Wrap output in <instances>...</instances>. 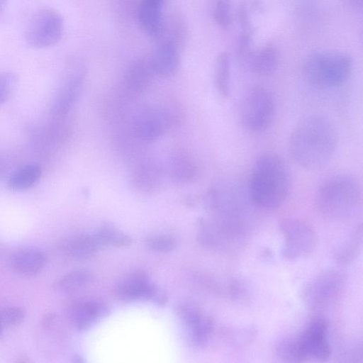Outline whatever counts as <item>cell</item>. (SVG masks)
<instances>
[{"label": "cell", "mask_w": 363, "mask_h": 363, "mask_svg": "<svg viewBox=\"0 0 363 363\" xmlns=\"http://www.w3.org/2000/svg\"><path fill=\"white\" fill-rule=\"evenodd\" d=\"M337 133L327 117L311 114L294 127L289 141V152L301 167L315 169L333 157L337 145Z\"/></svg>", "instance_id": "6da1fadb"}, {"label": "cell", "mask_w": 363, "mask_h": 363, "mask_svg": "<svg viewBox=\"0 0 363 363\" xmlns=\"http://www.w3.org/2000/svg\"><path fill=\"white\" fill-rule=\"evenodd\" d=\"M291 179L284 160L277 153L268 152L255 160L249 181V196L257 206L272 209L286 199Z\"/></svg>", "instance_id": "7a4b0ae2"}, {"label": "cell", "mask_w": 363, "mask_h": 363, "mask_svg": "<svg viewBox=\"0 0 363 363\" xmlns=\"http://www.w3.org/2000/svg\"><path fill=\"white\" fill-rule=\"evenodd\" d=\"M362 190L358 179L347 173L330 176L320 186L315 196L318 210L330 217H342L351 213L361 201Z\"/></svg>", "instance_id": "3957f363"}, {"label": "cell", "mask_w": 363, "mask_h": 363, "mask_svg": "<svg viewBox=\"0 0 363 363\" xmlns=\"http://www.w3.org/2000/svg\"><path fill=\"white\" fill-rule=\"evenodd\" d=\"M352 62L345 53L335 51L316 52L304 61L306 81L318 89H330L344 84L349 78Z\"/></svg>", "instance_id": "277c9868"}, {"label": "cell", "mask_w": 363, "mask_h": 363, "mask_svg": "<svg viewBox=\"0 0 363 363\" xmlns=\"http://www.w3.org/2000/svg\"><path fill=\"white\" fill-rule=\"evenodd\" d=\"M275 115V101L264 86H255L244 96L240 106V119L246 128L262 132L272 124Z\"/></svg>", "instance_id": "5b68a950"}, {"label": "cell", "mask_w": 363, "mask_h": 363, "mask_svg": "<svg viewBox=\"0 0 363 363\" xmlns=\"http://www.w3.org/2000/svg\"><path fill=\"white\" fill-rule=\"evenodd\" d=\"M64 32L61 14L51 8L37 11L31 18L25 33L26 43L35 49L50 48L57 44Z\"/></svg>", "instance_id": "8992f818"}, {"label": "cell", "mask_w": 363, "mask_h": 363, "mask_svg": "<svg viewBox=\"0 0 363 363\" xmlns=\"http://www.w3.org/2000/svg\"><path fill=\"white\" fill-rule=\"evenodd\" d=\"M284 242L281 255L288 259H296L311 254L316 247L318 238L306 222L295 218L283 219L279 224Z\"/></svg>", "instance_id": "52a82bcc"}, {"label": "cell", "mask_w": 363, "mask_h": 363, "mask_svg": "<svg viewBox=\"0 0 363 363\" xmlns=\"http://www.w3.org/2000/svg\"><path fill=\"white\" fill-rule=\"evenodd\" d=\"M346 277L340 270H325L311 279L303 289V301L313 308H323L331 304L344 289Z\"/></svg>", "instance_id": "ba28073f"}, {"label": "cell", "mask_w": 363, "mask_h": 363, "mask_svg": "<svg viewBox=\"0 0 363 363\" xmlns=\"http://www.w3.org/2000/svg\"><path fill=\"white\" fill-rule=\"evenodd\" d=\"M86 74V65L82 58L73 57L67 62L52 104L53 114L58 117L67 114L77 98Z\"/></svg>", "instance_id": "9c48e42d"}, {"label": "cell", "mask_w": 363, "mask_h": 363, "mask_svg": "<svg viewBox=\"0 0 363 363\" xmlns=\"http://www.w3.org/2000/svg\"><path fill=\"white\" fill-rule=\"evenodd\" d=\"M114 293L118 299L125 302L145 300L162 306L167 301L166 294L151 283L147 273L140 269L123 278L116 286Z\"/></svg>", "instance_id": "30bf717a"}, {"label": "cell", "mask_w": 363, "mask_h": 363, "mask_svg": "<svg viewBox=\"0 0 363 363\" xmlns=\"http://www.w3.org/2000/svg\"><path fill=\"white\" fill-rule=\"evenodd\" d=\"M328 331V321L323 317H316L297 336L301 361H325L330 357L332 351Z\"/></svg>", "instance_id": "8fae6325"}, {"label": "cell", "mask_w": 363, "mask_h": 363, "mask_svg": "<svg viewBox=\"0 0 363 363\" xmlns=\"http://www.w3.org/2000/svg\"><path fill=\"white\" fill-rule=\"evenodd\" d=\"M167 115L160 108L150 107L140 111L133 121V132L136 138L145 142L156 140L167 130Z\"/></svg>", "instance_id": "7c38bea8"}, {"label": "cell", "mask_w": 363, "mask_h": 363, "mask_svg": "<svg viewBox=\"0 0 363 363\" xmlns=\"http://www.w3.org/2000/svg\"><path fill=\"white\" fill-rule=\"evenodd\" d=\"M177 313L186 326L191 343L196 347L204 346L213 330L211 319L191 303L181 304L178 307Z\"/></svg>", "instance_id": "4fadbf2b"}, {"label": "cell", "mask_w": 363, "mask_h": 363, "mask_svg": "<svg viewBox=\"0 0 363 363\" xmlns=\"http://www.w3.org/2000/svg\"><path fill=\"white\" fill-rule=\"evenodd\" d=\"M110 306L101 301H81L72 306L69 318L72 324L79 330H86L92 327L99 320L108 316Z\"/></svg>", "instance_id": "5bb4252c"}, {"label": "cell", "mask_w": 363, "mask_h": 363, "mask_svg": "<svg viewBox=\"0 0 363 363\" xmlns=\"http://www.w3.org/2000/svg\"><path fill=\"white\" fill-rule=\"evenodd\" d=\"M179 63L178 47L169 40L157 47L149 61L153 74L163 78L172 77L177 72Z\"/></svg>", "instance_id": "9a60e30c"}, {"label": "cell", "mask_w": 363, "mask_h": 363, "mask_svg": "<svg viewBox=\"0 0 363 363\" xmlns=\"http://www.w3.org/2000/svg\"><path fill=\"white\" fill-rule=\"evenodd\" d=\"M244 66L259 76L273 74L279 64V53L272 44L266 45L257 50H252L242 59Z\"/></svg>", "instance_id": "2e32d148"}, {"label": "cell", "mask_w": 363, "mask_h": 363, "mask_svg": "<svg viewBox=\"0 0 363 363\" xmlns=\"http://www.w3.org/2000/svg\"><path fill=\"white\" fill-rule=\"evenodd\" d=\"M162 4L157 0H141L138 7V17L140 26L154 40L160 38L164 32Z\"/></svg>", "instance_id": "e0dca14e"}, {"label": "cell", "mask_w": 363, "mask_h": 363, "mask_svg": "<svg viewBox=\"0 0 363 363\" xmlns=\"http://www.w3.org/2000/svg\"><path fill=\"white\" fill-rule=\"evenodd\" d=\"M46 264V256L37 249H23L15 252L11 258L12 269L18 274L32 277L38 274Z\"/></svg>", "instance_id": "ac0fdd59"}, {"label": "cell", "mask_w": 363, "mask_h": 363, "mask_svg": "<svg viewBox=\"0 0 363 363\" xmlns=\"http://www.w3.org/2000/svg\"><path fill=\"white\" fill-rule=\"evenodd\" d=\"M153 74L149 62H137L133 64L126 71L123 79V87L126 94L137 96L147 89Z\"/></svg>", "instance_id": "d6986e66"}, {"label": "cell", "mask_w": 363, "mask_h": 363, "mask_svg": "<svg viewBox=\"0 0 363 363\" xmlns=\"http://www.w3.org/2000/svg\"><path fill=\"white\" fill-rule=\"evenodd\" d=\"M162 170L155 162L146 161L140 164L133 173V184L142 192H151L161 184Z\"/></svg>", "instance_id": "ffe728a7"}, {"label": "cell", "mask_w": 363, "mask_h": 363, "mask_svg": "<svg viewBox=\"0 0 363 363\" xmlns=\"http://www.w3.org/2000/svg\"><path fill=\"white\" fill-rule=\"evenodd\" d=\"M253 3L249 0H243L239 5L237 11L238 20L240 28L238 43L237 53L240 60L250 50L255 28L251 19V7Z\"/></svg>", "instance_id": "44dd1931"}, {"label": "cell", "mask_w": 363, "mask_h": 363, "mask_svg": "<svg viewBox=\"0 0 363 363\" xmlns=\"http://www.w3.org/2000/svg\"><path fill=\"white\" fill-rule=\"evenodd\" d=\"M198 171L194 159L186 152L174 154L169 162V174L177 183H186L191 180Z\"/></svg>", "instance_id": "7402d4cb"}, {"label": "cell", "mask_w": 363, "mask_h": 363, "mask_svg": "<svg viewBox=\"0 0 363 363\" xmlns=\"http://www.w3.org/2000/svg\"><path fill=\"white\" fill-rule=\"evenodd\" d=\"M99 247L94 235H80L72 237L65 245L67 254L77 260L89 259Z\"/></svg>", "instance_id": "603a6c76"}, {"label": "cell", "mask_w": 363, "mask_h": 363, "mask_svg": "<svg viewBox=\"0 0 363 363\" xmlns=\"http://www.w3.org/2000/svg\"><path fill=\"white\" fill-rule=\"evenodd\" d=\"M230 57L228 52L219 53L213 65V82L218 92L228 99L230 94Z\"/></svg>", "instance_id": "cb8c5ba5"}, {"label": "cell", "mask_w": 363, "mask_h": 363, "mask_svg": "<svg viewBox=\"0 0 363 363\" xmlns=\"http://www.w3.org/2000/svg\"><path fill=\"white\" fill-rule=\"evenodd\" d=\"M41 173V169L37 164L22 166L11 174L7 183L8 187L13 191L28 189L40 179Z\"/></svg>", "instance_id": "d4e9b609"}, {"label": "cell", "mask_w": 363, "mask_h": 363, "mask_svg": "<svg viewBox=\"0 0 363 363\" xmlns=\"http://www.w3.org/2000/svg\"><path fill=\"white\" fill-rule=\"evenodd\" d=\"M99 247L111 245L121 247L129 245L131 238L115 228L111 225H104L99 228L94 235Z\"/></svg>", "instance_id": "484cf974"}, {"label": "cell", "mask_w": 363, "mask_h": 363, "mask_svg": "<svg viewBox=\"0 0 363 363\" xmlns=\"http://www.w3.org/2000/svg\"><path fill=\"white\" fill-rule=\"evenodd\" d=\"M91 279L92 274L88 269H76L60 279L58 287L63 292H70L86 285Z\"/></svg>", "instance_id": "4316f807"}, {"label": "cell", "mask_w": 363, "mask_h": 363, "mask_svg": "<svg viewBox=\"0 0 363 363\" xmlns=\"http://www.w3.org/2000/svg\"><path fill=\"white\" fill-rule=\"evenodd\" d=\"M362 227L352 235L346 243L338 250L337 260L341 264H347L352 262L358 255L362 245Z\"/></svg>", "instance_id": "83f0119b"}, {"label": "cell", "mask_w": 363, "mask_h": 363, "mask_svg": "<svg viewBox=\"0 0 363 363\" xmlns=\"http://www.w3.org/2000/svg\"><path fill=\"white\" fill-rule=\"evenodd\" d=\"M211 11L216 23L223 29H228L231 23L230 0H210Z\"/></svg>", "instance_id": "f1b7e54d"}, {"label": "cell", "mask_w": 363, "mask_h": 363, "mask_svg": "<svg viewBox=\"0 0 363 363\" xmlns=\"http://www.w3.org/2000/svg\"><path fill=\"white\" fill-rule=\"evenodd\" d=\"M276 352L284 361L301 362L297 336L287 337L279 341Z\"/></svg>", "instance_id": "f546056e"}, {"label": "cell", "mask_w": 363, "mask_h": 363, "mask_svg": "<svg viewBox=\"0 0 363 363\" xmlns=\"http://www.w3.org/2000/svg\"><path fill=\"white\" fill-rule=\"evenodd\" d=\"M176 239L169 235H157L147 238L145 246L155 252L166 253L173 250L177 246Z\"/></svg>", "instance_id": "4dcf8cb0"}, {"label": "cell", "mask_w": 363, "mask_h": 363, "mask_svg": "<svg viewBox=\"0 0 363 363\" xmlns=\"http://www.w3.org/2000/svg\"><path fill=\"white\" fill-rule=\"evenodd\" d=\"M17 77L12 72H0V104L6 102L13 94L17 86Z\"/></svg>", "instance_id": "1f68e13d"}, {"label": "cell", "mask_w": 363, "mask_h": 363, "mask_svg": "<svg viewBox=\"0 0 363 363\" xmlns=\"http://www.w3.org/2000/svg\"><path fill=\"white\" fill-rule=\"evenodd\" d=\"M25 318L23 308L17 306L0 310V321L3 326H15L21 324Z\"/></svg>", "instance_id": "d6a6232c"}, {"label": "cell", "mask_w": 363, "mask_h": 363, "mask_svg": "<svg viewBox=\"0 0 363 363\" xmlns=\"http://www.w3.org/2000/svg\"><path fill=\"white\" fill-rule=\"evenodd\" d=\"M182 18H172L171 20V39L169 40L174 43L177 47L185 38L186 28Z\"/></svg>", "instance_id": "836d02e7"}, {"label": "cell", "mask_w": 363, "mask_h": 363, "mask_svg": "<svg viewBox=\"0 0 363 363\" xmlns=\"http://www.w3.org/2000/svg\"><path fill=\"white\" fill-rule=\"evenodd\" d=\"M230 291V296L237 300L245 299L249 294V288L243 281L239 279L231 281Z\"/></svg>", "instance_id": "e575fe53"}, {"label": "cell", "mask_w": 363, "mask_h": 363, "mask_svg": "<svg viewBox=\"0 0 363 363\" xmlns=\"http://www.w3.org/2000/svg\"><path fill=\"white\" fill-rule=\"evenodd\" d=\"M350 5L355 10H360L362 7V0H347Z\"/></svg>", "instance_id": "d590c367"}, {"label": "cell", "mask_w": 363, "mask_h": 363, "mask_svg": "<svg viewBox=\"0 0 363 363\" xmlns=\"http://www.w3.org/2000/svg\"><path fill=\"white\" fill-rule=\"evenodd\" d=\"M53 319H54V317L52 316V314L47 315L43 319V325L45 327H48L50 325V323H52Z\"/></svg>", "instance_id": "8d00e7d4"}, {"label": "cell", "mask_w": 363, "mask_h": 363, "mask_svg": "<svg viewBox=\"0 0 363 363\" xmlns=\"http://www.w3.org/2000/svg\"><path fill=\"white\" fill-rule=\"evenodd\" d=\"M9 0H0V15L4 12Z\"/></svg>", "instance_id": "74e56055"}, {"label": "cell", "mask_w": 363, "mask_h": 363, "mask_svg": "<svg viewBox=\"0 0 363 363\" xmlns=\"http://www.w3.org/2000/svg\"><path fill=\"white\" fill-rule=\"evenodd\" d=\"M3 328H4V326H3V325L1 324V323L0 321V337H1V334H2Z\"/></svg>", "instance_id": "f35d334b"}, {"label": "cell", "mask_w": 363, "mask_h": 363, "mask_svg": "<svg viewBox=\"0 0 363 363\" xmlns=\"http://www.w3.org/2000/svg\"><path fill=\"white\" fill-rule=\"evenodd\" d=\"M157 1H159L162 3L164 0H157Z\"/></svg>", "instance_id": "ab89813d"}]
</instances>
